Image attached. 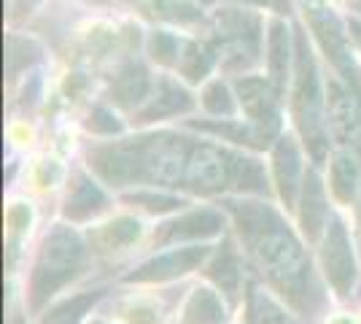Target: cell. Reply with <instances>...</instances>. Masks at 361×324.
<instances>
[{"label":"cell","instance_id":"6da1fadb","mask_svg":"<svg viewBox=\"0 0 361 324\" xmlns=\"http://www.w3.org/2000/svg\"><path fill=\"white\" fill-rule=\"evenodd\" d=\"M235 219L245 254L275 292L302 316H316L324 306V289L318 284L310 254L297 232L288 227L281 211L264 200H221Z\"/></svg>","mask_w":361,"mask_h":324},{"label":"cell","instance_id":"7a4b0ae2","mask_svg":"<svg viewBox=\"0 0 361 324\" xmlns=\"http://www.w3.org/2000/svg\"><path fill=\"white\" fill-rule=\"evenodd\" d=\"M192 146L195 138L176 133H146L94 146L90 165L111 186H183Z\"/></svg>","mask_w":361,"mask_h":324},{"label":"cell","instance_id":"3957f363","mask_svg":"<svg viewBox=\"0 0 361 324\" xmlns=\"http://www.w3.org/2000/svg\"><path fill=\"white\" fill-rule=\"evenodd\" d=\"M183 189L195 195H219L229 189L267 195L270 184L264 165L256 157H245L211 140H195L183 173Z\"/></svg>","mask_w":361,"mask_h":324},{"label":"cell","instance_id":"277c9868","mask_svg":"<svg viewBox=\"0 0 361 324\" xmlns=\"http://www.w3.org/2000/svg\"><path fill=\"white\" fill-rule=\"evenodd\" d=\"M294 119L300 127L305 149L313 162H324L329 152V124H326V97L321 90L316 57L307 44L305 30H294V92H291Z\"/></svg>","mask_w":361,"mask_h":324},{"label":"cell","instance_id":"5b68a950","mask_svg":"<svg viewBox=\"0 0 361 324\" xmlns=\"http://www.w3.org/2000/svg\"><path fill=\"white\" fill-rule=\"evenodd\" d=\"M87 268V244L81 235L65 224H57L41 244L38 260L30 276V311H41L49 297L60 292L65 284L81 276Z\"/></svg>","mask_w":361,"mask_h":324},{"label":"cell","instance_id":"8992f818","mask_svg":"<svg viewBox=\"0 0 361 324\" xmlns=\"http://www.w3.org/2000/svg\"><path fill=\"white\" fill-rule=\"evenodd\" d=\"M213 44L219 49V60L226 71L251 68L262 54V19L254 11L226 8L216 16Z\"/></svg>","mask_w":361,"mask_h":324},{"label":"cell","instance_id":"52a82bcc","mask_svg":"<svg viewBox=\"0 0 361 324\" xmlns=\"http://www.w3.org/2000/svg\"><path fill=\"white\" fill-rule=\"evenodd\" d=\"M326 124L334 143L361 157V103L356 90L329 78L326 84Z\"/></svg>","mask_w":361,"mask_h":324},{"label":"cell","instance_id":"ba28073f","mask_svg":"<svg viewBox=\"0 0 361 324\" xmlns=\"http://www.w3.org/2000/svg\"><path fill=\"white\" fill-rule=\"evenodd\" d=\"M321 263H324V273L329 278L337 297H348L353 289V281H356V260H353L348 227L340 216H329V222H326Z\"/></svg>","mask_w":361,"mask_h":324},{"label":"cell","instance_id":"9c48e42d","mask_svg":"<svg viewBox=\"0 0 361 324\" xmlns=\"http://www.w3.org/2000/svg\"><path fill=\"white\" fill-rule=\"evenodd\" d=\"M235 92L248 122L262 127L275 140L281 138V90L272 84V78L243 76L235 81Z\"/></svg>","mask_w":361,"mask_h":324},{"label":"cell","instance_id":"30bf717a","mask_svg":"<svg viewBox=\"0 0 361 324\" xmlns=\"http://www.w3.org/2000/svg\"><path fill=\"white\" fill-rule=\"evenodd\" d=\"M307 16H310V25L316 30L321 47L326 52V57L331 60V65L337 68V73L345 78L348 87H359V68L353 62L350 47H348V38L343 32V25L337 22V16L331 14L329 8L318 6V3H307Z\"/></svg>","mask_w":361,"mask_h":324},{"label":"cell","instance_id":"8fae6325","mask_svg":"<svg viewBox=\"0 0 361 324\" xmlns=\"http://www.w3.org/2000/svg\"><path fill=\"white\" fill-rule=\"evenodd\" d=\"M208 254H211V248L197 246V244L183 246V248H170L165 254H159V257H154L149 263H143L137 270L127 273L124 281H127V284H154V281H170V278L186 276V273H192Z\"/></svg>","mask_w":361,"mask_h":324},{"label":"cell","instance_id":"7c38bea8","mask_svg":"<svg viewBox=\"0 0 361 324\" xmlns=\"http://www.w3.org/2000/svg\"><path fill=\"white\" fill-rule=\"evenodd\" d=\"M221 230H224V216L213 208H200V211H189L173 222H165L154 235V246L162 248L178 244V241H202V238L219 235Z\"/></svg>","mask_w":361,"mask_h":324},{"label":"cell","instance_id":"4fadbf2b","mask_svg":"<svg viewBox=\"0 0 361 324\" xmlns=\"http://www.w3.org/2000/svg\"><path fill=\"white\" fill-rule=\"evenodd\" d=\"M192 108H195L192 92H189L186 87H180L178 81H173L170 76H162V78H157L149 100L137 111L135 122L149 124V122L167 119V116H183V114H189Z\"/></svg>","mask_w":361,"mask_h":324},{"label":"cell","instance_id":"5bb4252c","mask_svg":"<svg viewBox=\"0 0 361 324\" xmlns=\"http://www.w3.org/2000/svg\"><path fill=\"white\" fill-rule=\"evenodd\" d=\"M272 165H275V181H278L281 200L286 203V208H294L297 189H300L305 173H302V152L291 136H281V138L275 140Z\"/></svg>","mask_w":361,"mask_h":324},{"label":"cell","instance_id":"9a60e30c","mask_svg":"<svg viewBox=\"0 0 361 324\" xmlns=\"http://www.w3.org/2000/svg\"><path fill=\"white\" fill-rule=\"evenodd\" d=\"M329 222V200L321 184V176L310 168L302 179V211H300V224L302 232L307 235V241H318L321 232L326 230Z\"/></svg>","mask_w":361,"mask_h":324},{"label":"cell","instance_id":"2e32d148","mask_svg":"<svg viewBox=\"0 0 361 324\" xmlns=\"http://www.w3.org/2000/svg\"><path fill=\"white\" fill-rule=\"evenodd\" d=\"M291 60H294V47H291V32H288L286 22L275 19L267 28V68H270V78L272 84L281 90H286L288 84V73L294 71L291 68Z\"/></svg>","mask_w":361,"mask_h":324},{"label":"cell","instance_id":"e0dca14e","mask_svg":"<svg viewBox=\"0 0 361 324\" xmlns=\"http://www.w3.org/2000/svg\"><path fill=\"white\" fill-rule=\"evenodd\" d=\"M108 208V198L100 186L92 181L90 176L75 173L71 192L65 198V216L71 222H87L92 216H97L100 211Z\"/></svg>","mask_w":361,"mask_h":324},{"label":"cell","instance_id":"ac0fdd59","mask_svg":"<svg viewBox=\"0 0 361 324\" xmlns=\"http://www.w3.org/2000/svg\"><path fill=\"white\" fill-rule=\"evenodd\" d=\"M189 127H195L200 133H213L221 140H232L240 146H254V149H267L272 140V136H267L262 127H256L254 122H240V119H213V122H189Z\"/></svg>","mask_w":361,"mask_h":324},{"label":"cell","instance_id":"d6986e66","mask_svg":"<svg viewBox=\"0 0 361 324\" xmlns=\"http://www.w3.org/2000/svg\"><path fill=\"white\" fill-rule=\"evenodd\" d=\"M143 232V224L133 219V216H119L114 222H108L103 227L92 232V246L103 254H114V251H124L135 244Z\"/></svg>","mask_w":361,"mask_h":324},{"label":"cell","instance_id":"ffe728a7","mask_svg":"<svg viewBox=\"0 0 361 324\" xmlns=\"http://www.w3.org/2000/svg\"><path fill=\"white\" fill-rule=\"evenodd\" d=\"M151 90H154V84L149 78V71L137 62H130L121 68L114 81V100L124 108H135L149 100Z\"/></svg>","mask_w":361,"mask_h":324},{"label":"cell","instance_id":"44dd1931","mask_svg":"<svg viewBox=\"0 0 361 324\" xmlns=\"http://www.w3.org/2000/svg\"><path fill=\"white\" fill-rule=\"evenodd\" d=\"M361 186V162L353 152H340L331 160V192L340 203H353Z\"/></svg>","mask_w":361,"mask_h":324},{"label":"cell","instance_id":"7402d4cb","mask_svg":"<svg viewBox=\"0 0 361 324\" xmlns=\"http://www.w3.org/2000/svg\"><path fill=\"white\" fill-rule=\"evenodd\" d=\"M216 62H219V49H216L213 41H200V44L189 41V44H183V52H180V60L176 68L192 84H197V81H202L211 73Z\"/></svg>","mask_w":361,"mask_h":324},{"label":"cell","instance_id":"603a6c76","mask_svg":"<svg viewBox=\"0 0 361 324\" xmlns=\"http://www.w3.org/2000/svg\"><path fill=\"white\" fill-rule=\"evenodd\" d=\"M208 278L216 281V287L235 303L238 292H240V263H238V254L232 248V241H224L219 248V257L216 263L208 268Z\"/></svg>","mask_w":361,"mask_h":324},{"label":"cell","instance_id":"cb8c5ba5","mask_svg":"<svg viewBox=\"0 0 361 324\" xmlns=\"http://www.w3.org/2000/svg\"><path fill=\"white\" fill-rule=\"evenodd\" d=\"M224 319H226V311L221 297L213 292V289L200 287L189 297V303L183 308V322L180 324H221Z\"/></svg>","mask_w":361,"mask_h":324},{"label":"cell","instance_id":"d4e9b609","mask_svg":"<svg viewBox=\"0 0 361 324\" xmlns=\"http://www.w3.org/2000/svg\"><path fill=\"white\" fill-rule=\"evenodd\" d=\"M248 322L251 324H297L270 294L259 287H248Z\"/></svg>","mask_w":361,"mask_h":324},{"label":"cell","instance_id":"484cf974","mask_svg":"<svg viewBox=\"0 0 361 324\" xmlns=\"http://www.w3.org/2000/svg\"><path fill=\"white\" fill-rule=\"evenodd\" d=\"M103 297V289H92V292H81L71 297V300H62L60 306H54V308L46 313L41 324H78L84 319V313L97 303Z\"/></svg>","mask_w":361,"mask_h":324},{"label":"cell","instance_id":"4316f807","mask_svg":"<svg viewBox=\"0 0 361 324\" xmlns=\"http://www.w3.org/2000/svg\"><path fill=\"white\" fill-rule=\"evenodd\" d=\"M202 106L211 116H221V119H232L238 114V103L235 95L226 87L224 81H211L202 92Z\"/></svg>","mask_w":361,"mask_h":324},{"label":"cell","instance_id":"83f0119b","mask_svg":"<svg viewBox=\"0 0 361 324\" xmlns=\"http://www.w3.org/2000/svg\"><path fill=\"white\" fill-rule=\"evenodd\" d=\"M124 203L140 205L149 214H167V211H176L180 205H186L183 198L165 195V192H154V189H143V192H135V195H124Z\"/></svg>","mask_w":361,"mask_h":324},{"label":"cell","instance_id":"f1b7e54d","mask_svg":"<svg viewBox=\"0 0 361 324\" xmlns=\"http://www.w3.org/2000/svg\"><path fill=\"white\" fill-rule=\"evenodd\" d=\"M30 205H25V203H14L8 208V216H6V224H8V265L14 263L16 251L22 246V238L30 230Z\"/></svg>","mask_w":361,"mask_h":324},{"label":"cell","instance_id":"f546056e","mask_svg":"<svg viewBox=\"0 0 361 324\" xmlns=\"http://www.w3.org/2000/svg\"><path fill=\"white\" fill-rule=\"evenodd\" d=\"M149 52L151 57L157 62H162V65H178L183 44H180L178 35H173V32H154L149 41Z\"/></svg>","mask_w":361,"mask_h":324},{"label":"cell","instance_id":"4dcf8cb0","mask_svg":"<svg viewBox=\"0 0 361 324\" xmlns=\"http://www.w3.org/2000/svg\"><path fill=\"white\" fill-rule=\"evenodd\" d=\"M87 130L94 133V136H116V133H121V122L116 119L114 111H108V108H94L90 122H87Z\"/></svg>","mask_w":361,"mask_h":324},{"label":"cell","instance_id":"1f68e13d","mask_svg":"<svg viewBox=\"0 0 361 324\" xmlns=\"http://www.w3.org/2000/svg\"><path fill=\"white\" fill-rule=\"evenodd\" d=\"M127 319H130V324H159V311L146 306V303H137L135 308H130Z\"/></svg>","mask_w":361,"mask_h":324},{"label":"cell","instance_id":"d6a6232c","mask_svg":"<svg viewBox=\"0 0 361 324\" xmlns=\"http://www.w3.org/2000/svg\"><path fill=\"white\" fill-rule=\"evenodd\" d=\"M238 3H248L254 8H267L275 14H288L291 11V0H238Z\"/></svg>","mask_w":361,"mask_h":324},{"label":"cell","instance_id":"836d02e7","mask_svg":"<svg viewBox=\"0 0 361 324\" xmlns=\"http://www.w3.org/2000/svg\"><path fill=\"white\" fill-rule=\"evenodd\" d=\"M350 35L359 41V47H361V22H350Z\"/></svg>","mask_w":361,"mask_h":324},{"label":"cell","instance_id":"e575fe53","mask_svg":"<svg viewBox=\"0 0 361 324\" xmlns=\"http://www.w3.org/2000/svg\"><path fill=\"white\" fill-rule=\"evenodd\" d=\"M8 324H25V322H22L19 316H14V319H11V322H8Z\"/></svg>","mask_w":361,"mask_h":324},{"label":"cell","instance_id":"d590c367","mask_svg":"<svg viewBox=\"0 0 361 324\" xmlns=\"http://www.w3.org/2000/svg\"><path fill=\"white\" fill-rule=\"evenodd\" d=\"M92 324H106V322H92Z\"/></svg>","mask_w":361,"mask_h":324},{"label":"cell","instance_id":"8d00e7d4","mask_svg":"<svg viewBox=\"0 0 361 324\" xmlns=\"http://www.w3.org/2000/svg\"><path fill=\"white\" fill-rule=\"evenodd\" d=\"M359 214H361V205H359Z\"/></svg>","mask_w":361,"mask_h":324}]
</instances>
